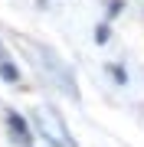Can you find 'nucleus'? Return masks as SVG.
<instances>
[{
	"mask_svg": "<svg viewBox=\"0 0 144 147\" xmlns=\"http://www.w3.org/2000/svg\"><path fill=\"white\" fill-rule=\"evenodd\" d=\"M108 33H112V30H108L105 23H101V26L95 30V42H108Z\"/></svg>",
	"mask_w": 144,
	"mask_h": 147,
	"instance_id": "nucleus-4",
	"label": "nucleus"
},
{
	"mask_svg": "<svg viewBox=\"0 0 144 147\" xmlns=\"http://www.w3.org/2000/svg\"><path fill=\"white\" fill-rule=\"evenodd\" d=\"M0 75H3L7 82H20V69H16L7 56H0Z\"/></svg>",
	"mask_w": 144,
	"mask_h": 147,
	"instance_id": "nucleus-3",
	"label": "nucleus"
},
{
	"mask_svg": "<svg viewBox=\"0 0 144 147\" xmlns=\"http://www.w3.org/2000/svg\"><path fill=\"white\" fill-rule=\"evenodd\" d=\"M36 127L43 131V137H46V141L53 144V147H75L72 134L66 131L62 118H59L53 108H39V111H36Z\"/></svg>",
	"mask_w": 144,
	"mask_h": 147,
	"instance_id": "nucleus-1",
	"label": "nucleus"
},
{
	"mask_svg": "<svg viewBox=\"0 0 144 147\" xmlns=\"http://www.w3.org/2000/svg\"><path fill=\"white\" fill-rule=\"evenodd\" d=\"M121 7H124V3H121V0H112V7H108V13H112V16H115L118 10H121Z\"/></svg>",
	"mask_w": 144,
	"mask_h": 147,
	"instance_id": "nucleus-6",
	"label": "nucleus"
},
{
	"mask_svg": "<svg viewBox=\"0 0 144 147\" xmlns=\"http://www.w3.org/2000/svg\"><path fill=\"white\" fill-rule=\"evenodd\" d=\"M7 124H10V131H13V137L20 141L23 147H30L33 144V134H30V127H26V121H23L16 111H7Z\"/></svg>",
	"mask_w": 144,
	"mask_h": 147,
	"instance_id": "nucleus-2",
	"label": "nucleus"
},
{
	"mask_svg": "<svg viewBox=\"0 0 144 147\" xmlns=\"http://www.w3.org/2000/svg\"><path fill=\"white\" fill-rule=\"evenodd\" d=\"M112 75H115V79H118V82H121V85H124V82H128V72H124V69H121V65H112Z\"/></svg>",
	"mask_w": 144,
	"mask_h": 147,
	"instance_id": "nucleus-5",
	"label": "nucleus"
}]
</instances>
